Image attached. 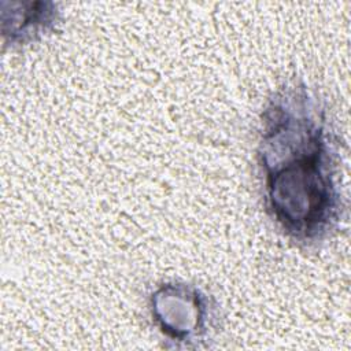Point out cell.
I'll return each instance as SVG.
<instances>
[{"label": "cell", "mask_w": 351, "mask_h": 351, "mask_svg": "<svg viewBox=\"0 0 351 351\" xmlns=\"http://www.w3.org/2000/svg\"><path fill=\"white\" fill-rule=\"evenodd\" d=\"M0 8L3 44L11 48L40 41L60 22V11L53 1L3 0Z\"/></svg>", "instance_id": "3"}, {"label": "cell", "mask_w": 351, "mask_h": 351, "mask_svg": "<svg viewBox=\"0 0 351 351\" xmlns=\"http://www.w3.org/2000/svg\"><path fill=\"white\" fill-rule=\"evenodd\" d=\"M256 162L265 208L289 240L310 247L335 233L343 211L335 133L306 84H284L266 100Z\"/></svg>", "instance_id": "1"}, {"label": "cell", "mask_w": 351, "mask_h": 351, "mask_svg": "<svg viewBox=\"0 0 351 351\" xmlns=\"http://www.w3.org/2000/svg\"><path fill=\"white\" fill-rule=\"evenodd\" d=\"M149 317L176 348H199L219 328V306L197 285L165 281L148 298Z\"/></svg>", "instance_id": "2"}]
</instances>
